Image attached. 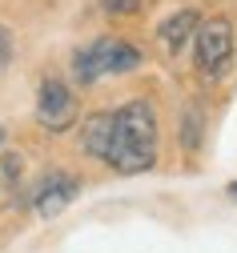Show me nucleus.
I'll list each match as a JSON object with an SVG mask.
<instances>
[{
	"instance_id": "obj_1",
	"label": "nucleus",
	"mask_w": 237,
	"mask_h": 253,
	"mask_svg": "<svg viewBox=\"0 0 237 253\" xmlns=\"http://www.w3.org/2000/svg\"><path fill=\"white\" fill-rule=\"evenodd\" d=\"M100 161L125 177L157 165V109L149 101H129V105L113 109L109 145Z\"/></svg>"
},
{
	"instance_id": "obj_2",
	"label": "nucleus",
	"mask_w": 237,
	"mask_h": 253,
	"mask_svg": "<svg viewBox=\"0 0 237 253\" xmlns=\"http://www.w3.org/2000/svg\"><path fill=\"white\" fill-rule=\"evenodd\" d=\"M141 69V48L121 37H96L93 44L73 52V77L81 84H96L100 77H121Z\"/></svg>"
},
{
	"instance_id": "obj_3",
	"label": "nucleus",
	"mask_w": 237,
	"mask_h": 253,
	"mask_svg": "<svg viewBox=\"0 0 237 253\" xmlns=\"http://www.w3.org/2000/svg\"><path fill=\"white\" fill-rule=\"evenodd\" d=\"M193 48H197V73L201 77H225L229 65H233V48H237V37H233V24L229 16H209L197 24L193 33Z\"/></svg>"
},
{
	"instance_id": "obj_4",
	"label": "nucleus",
	"mask_w": 237,
	"mask_h": 253,
	"mask_svg": "<svg viewBox=\"0 0 237 253\" xmlns=\"http://www.w3.org/2000/svg\"><path fill=\"white\" fill-rule=\"evenodd\" d=\"M37 121L48 133H64L77 121V97L60 77H45L37 88Z\"/></svg>"
},
{
	"instance_id": "obj_5",
	"label": "nucleus",
	"mask_w": 237,
	"mask_h": 253,
	"mask_svg": "<svg viewBox=\"0 0 237 253\" xmlns=\"http://www.w3.org/2000/svg\"><path fill=\"white\" fill-rule=\"evenodd\" d=\"M77 193H81V181L64 169H52L28 189V209L37 217H56L60 209H69L77 201Z\"/></svg>"
},
{
	"instance_id": "obj_6",
	"label": "nucleus",
	"mask_w": 237,
	"mask_h": 253,
	"mask_svg": "<svg viewBox=\"0 0 237 253\" xmlns=\"http://www.w3.org/2000/svg\"><path fill=\"white\" fill-rule=\"evenodd\" d=\"M197 24H201V16L193 12V8H181V12H173L161 28H157V37H161V44H165V52L169 56H177L189 41H193V33H197Z\"/></svg>"
},
{
	"instance_id": "obj_7",
	"label": "nucleus",
	"mask_w": 237,
	"mask_h": 253,
	"mask_svg": "<svg viewBox=\"0 0 237 253\" xmlns=\"http://www.w3.org/2000/svg\"><path fill=\"white\" fill-rule=\"evenodd\" d=\"M109 125H113V113H93L85 121V129H81V149L89 157H105V145H109Z\"/></svg>"
},
{
	"instance_id": "obj_8",
	"label": "nucleus",
	"mask_w": 237,
	"mask_h": 253,
	"mask_svg": "<svg viewBox=\"0 0 237 253\" xmlns=\"http://www.w3.org/2000/svg\"><path fill=\"white\" fill-rule=\"evenodd\" d=\"M20 177H24V157L20 153H0V209L16 201Z\"/></svg>"
},
{
	"instance_id": "obj_9",
	"label": "nucleus",
	"mask_w": 237,
	"mask_h": 253,
	"mask_svg": "<svg viewBox=\"0 0 237 253\" xmlns=\"http://www.w3.org/2000/svg\"><path fill=\"white\" fill-rule=\"evenodd\" d=\"M181 145H185L189 153L201 149V109H197V105L185 109V121H181Z\"/></svg>"
},
{
	"instance_id": "obj_10",
	"label": "nucleus",
	"mask_w": 237,
	"mask_h": 253,
	"mask_svg": "<svg viewBox=\"0 0 237 253\" xmlns=\"http://www.w3.org/2000/svg\"><path fill=\"white\" fill-rule=\"evenodd\" d=\"M100 8L109 16H133V12L145 8V0H100Z\"/></svg>"
},
{
	"instance_id": "obj_11",
	"label": "nucleus",
	"mask_w": 237,
	"mask_h": 253,
	"mask_svg": "<svg viewBox=\"0 0 237 253\" xmlns=\"http://www.w3.org/2000/svg\"><path fill=\"white\" fill-rule=\"evenodd\" d=\"M8 56H12V33H8L4 24H0V69L8 65Z\"/></svg>"
},
{
	"instance_id": "obj_12",
	"label": "nucleus",
	"mask_w": 237,
	"mask_h": 253,
	"mask_svg": "<svg viewBox=\"0 0 237 253\" xmlns=\"http://www.w3.org/2000/svg\"><path fill=\"white\" fill-rule=\"evenodd\" d=\"M225 193H229V197L237 201V181H229V189H225Z\"/></svg>"
},
{
	"instance_id": "obj_13",
	"label": "nucleus",
	"mask_w": 237,
	"mask_h": 253,
	"mask_svg": "<svg viewBox=\"0 0 237 253\" xmlns=\"http://www.w3.org/2000/svg\"><path fill=\"white\" fill-rule=\"evenodd\" d=\"M0 145H4V125H0Z\"/></svg>"
}]
</instances>
